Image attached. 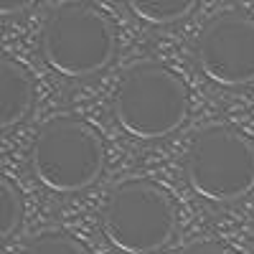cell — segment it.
<instances>
[{"mask_svg": "<svg viewBox=\"0 0 254 254\" xmlns=\"http://www.w3.org/2000/svg\"><path fill=\"white\" fill-rule=\"evenodd\" d=\"M112 112L122 130L137 140L176 132L188 115V92L178 74L155 61L130 66L112 94Z\"/></svg>", "mask_w": 254, "mask_h": 254, "instance_id": "cell-1", "label": "cell"}, {"mask_svg": "<svg viewBox=\"0 0 254 254\" xmlns=\"http://www.w3.org/2000/svg\"><path fill=\"white\" fill-rule=\"evenodd\" d=\"M183 173L211 203L239 201L254 188V140L234 125H206L186 147Z\"/></svg>", "mask_w": 254, "mask_h": 254, "instance_id": "cell-2", "label": "cell"}, {"mask_svg": "<svg viewBox=\"0 0 254 254\" xmlns=\"http://www.w3.org/2000/svg\"><path fill=\"white\" fill-rule=\"evenodd\" d=\"M117 36L112 20L97 5L69 0L56 5L41 31V54L49 66L69 79L102 71L115 59Z\"/></svg>", "mask_w": 254, "mask_h": 254, "instance_id": "cell-3", "label": "cell"}, {"mask_svg": "<svg viewBox=\"0 0 254 254\" xmlns=\"http://www.w3.org/2000/svg\"><path fill=\"white\" fill-rule=\"evenodd\" d=\"M31 171L54 193L89 188L104 168V145L89 122L56 115L38 127L31 145Z\"/></svg>", "mask_w": 254, "mask_h": 254, "instance_id": "cell-4", "label": "cell"}, {"mask_svg": "<svg viewBox=\"0 0 254 254\" xmlns=\"http://www.w3.org/2000/svg\"><path fill=\"white\" fill-rule=\"evenodd\" d=\"M102 231L125 254H153L176 234V203L147 178L122 181L102 203Z\"/></svg>", "mask_w": 254, "mask_h": 254, "instance_id": "cell-5", "label": "cell"}, {"mask_svg": "<svg viewBox=\"0 0 254 254\" xmlns=\"http://www.w3.org/2000/svg\"><path fill=\"white\" fill-rule=\"evenodd\" d=\"M196 59L206 79L219 87H247L254 81V18L226 10L203 26Z\"/></svg>", "mask_w": 254, "mask_h": 254, "instance_id": "cell-6", "label": "cell"}, {"mask_svg": "<svg viewBox=\"0 0 254 254\" xmlns=\"http://www.w3.org/2000/svg\"><path fill=\"white\" fill-rule=\"evenodd\" d=\"M33 107V76L20 61L0 59V127L10 130Z\"/></svg>", "mask_w": 254, "mask_h": 254, "instance_id": "cell-7", "label": "cell"}, {"mask_svg": "<svg viewBox=\"0 0 254 254\" xmlns=\"http://www.w3.org/2000/svg\"><path fill=\"white\" fill-rule=\"evenodd\" d=\"M130 13L150 26H171L183 20L198 0H125Z\"/></svg>", "mask_w": 254, "mask_h": 254, "instance_id": "cell-8", "label": "cell"}, {"mask_svg": "<svg viewBox=\"0 0 254 254\" xmlns=\"http://www.w3.org/2000/svg\"><path fill=\"white\" fill-rule=\"evenodd\" d=\"M23 254H89V249L84 247L74 234H69V231L49 229V231L36 234L26 244Z\"/></svg>", "mask_w": 254, "mask_h": 254, "instance_id": "cell-9", "label": "cell"}, {"mask_svg": "<svg viewBox=\"0 0 254 254\" xmlns=\"http://www.w3.org/2000/svg\"><path fill=\"white\" fill-rule=\"evenodd\" d=\"M23 219V198L15 183H10L5 176L0 178V237L8 239L20 226Z\"/></svg>", "mask_w": 254, "mask_h": 254, "instance_id": "cell-10", "label": "cell"}, {"mask_svg": "<svg viewBox=\"0 0 254 254\" xmlns=\"http://www.w3.org/2000/svg\"><path fill=\"white\" fill-rule=\"evenodd\" d=\"M183 254H237V252L229 249L226 244H219V242H198L193 247H188Z\"/></svg>", "mask_w": 254, "mask_h": 254, "instance_id": "cell-11", "label": "cell"}, {"mask_svg": "<svg viewBox=\"0 0 254 254\" xmlns=\"http://www.w3.org/2000/svg\"><path fill=\"white\" fill-rule=\"evenodd\" d=\"M36 3H38V0H0V13H3V15H15V13L28 10Z\"/></svg>", "mask_w": 254, "mask_h": 254, "instance_id": "cell-12", "label": "cell"}]
</instances>
